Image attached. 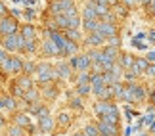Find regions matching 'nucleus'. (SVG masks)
I'll use <instances>...</instances> for the list:
<instances>
[{"label":"nucleus","instance_id":"nucleus-1","mask_svg":"<svg viewBox=\"0 0 155 136\" xmlns=\"http://www.w3.org/2000/svg\"><path fill=\"white\" fill-rule=\"evenodd\" d=\"M25 44H27V40H25V37H19V35H6L4 37V42H2V46L6 50H23L25 48Z\"/></svg>","mask_w":155,"mask_h":136},{"label":"nucleus","instance_id":"nucleus-2","mask_svg":"<svg viewBox=\"0 0 155 136\" xmlns=\"http://www.w3.org/2000/svg\"><path fill=\"white\" fill-rule=\"evenodd\" d=\"M90 60L92 58L90 56H77V58H73V60H71V65H73L77 71H86L88 69V65H90Z\"/></svg>","mask_w":155,"mask_h":136},{"label":"nucleus","instance_id":"nucleus-3","mask_svg":"<svg viewBox=\"0 0 155 136\" xmlns=\"http://www.w3.org/2000/svg\"><path fill=\"white\" fill-rule=\"evenodd\" d=\"M105 85H107V82H105V77H104V75H100V73H96V75L92 77V90L96 92L98 96H100V94H102V92L105 90V88H107Z\"/></svg>","mask_w":155,"mask_h":136},{"label":"nucleus","instance_id":"nucleus-4","mask_svg":"<svg viewBox=\"0 0 155 136\" xmlns=\"http://www.w3.org/2000/svg\"><path fill=\"white\" fill-rule=\"evenodd\" d=\"M42 50H44L46 56H59V54H61V52H59V48H58V44L54 42L52 38L46 40V42L42 44Z\"/></svg>","mask_w":155,"mask_h":136},{"label":"nucleus","instance_id":"nucleus-5","mask_svg":"<svg viewBox=\"0 0 155 136\" xmlns=\"http://www.w3.org/2000/svg\"><path fill=\"white\" fill-rule=\"evenodd\" d=\"M0 29H2V35H4V37H6V35H14L15 33V21L14 19H8V17H2V27H0Z\"/></svg>","mask_w":155,"mask_h":136},{"label":"nucleus","instance_id":"nucleus-6","mask_svg":"<svg viewBox=\"0 0 155 136\" xmlns=\"http://www.w3.org/2000/svg\"><path fill=\"white\" fill-rule=\"evenodd\" d=\"M100 132L102 134H105V136H115L117 134V128H115V125H113V123H107V121H100Z\"/></svg>","mask_w":155,"mask_h":136},{"label":"nucleus","instance_id":"nucleus-7","mask_svg":"<svg viewBox=\"0 0 155 136\" xmlns=\"http://www.w3.org/2000/svg\"><path fill=\"white\" fill-rule=\"evenodd\" d=\"M100 33L104 35V37H115V25L109 21H102L100 23V29H98Z\"/></svg>","mask_w":155,"mask_h":136},{"label":"nucleus","instance_id":"nucleus-8","mask_svg":"<svg viewBox=\"0 0 155 136\" xmlns=\"http://www.w3.org/2000/svg\"><path fill=\"white\" fill-rule=\"evenodd\" d=\"M117 108H115V105H111V104H107L105 102V100H102V102H98L96 104V111H98V113L100 115H107V113H111V111H115Z\"/></svg>","mask_w":155,"mask_h":136},{"label":"nucleus","instance_id":"nucleus-9","mask_svg":"<svg viewBox=\"0 0 155 136\" xmlns=\"http://www.w3.org/2000/svg\"><path fill=\"white\" fill-rule=\"evenodd\" d=\"M50 38L58 44V48H59V52H61V56H63L65 54V42H67V38H63L59 33H54V31L50 33Z\"/></svg>","mask_w":155,"mask_h":136},{"label":"nucleus","instance_id":"nucleus-10","mask_svg":"<svg viewBox=\"0 0 155 136\" xmlns=\"http://www.w3.org/2000/svg\"><path fill=\"white\" fill-rule=\"evenodd\" d=\"M84 19H98V12H96V4L94 2H88L84 6Z\"/></svg>","mask_w":155,"mask_h":136},{"label":"nucleus","instance_id":"nucleus-11","mask_svg":"<svg viewBox=\"0 0 155 136\" xmlns=\"http://www.w3.org/2000/svg\"><path fill=\"white\" fill-rule=\"evenodd\" d=\"M147 58L144 60V58H142V60H134V65L130 67V71H132V73H142V71H147Z\"/></svg>","mask_w":155,"mask_h":136},{"label":"nucleus","instance_id":"nucleus-12","mask_svg":"<svg viewBox=\"0 0 155 136\" xmlns=\"http://www.w3.org/2000/svg\"><path fill=\"white\" fill-rule=\"evenodd\" d=\"M104 35L102 33H100V31H94V33H90V35H88V38H86V42L88 44H92V46H98V44H102L104 42Z\"/></svg>","mask_w":155,"mask_h":136},{"label":"nucleus","instance_id":"nucleus-13","mask_svg":"<svg viewBox=\"0 0 155 136\" xmlns=\"http://www.w3.org/2000/svg\"><path fill=\"white\" fill-rule=\"evenodd\" d=\"M38 123H40V131L42 132H50L52 128H54V119L48 115V117H42V119H38Z\"/></svg>","mask_w":155,"mask_h":136},{"label":"nucleus","instance_id":"nucleus-14","mask_svg":"<svg viewBox=\"0 0 155 136\" xmlns=\"http://www.w3.org/2000/svg\"><path fill=\"white\" fill-rule=\"evenodd\" d=\"M84 29L88 33H94L100 29V21L98 19H84Z\"/></svg>","mask_w":155,"mask_h":136},{"label":"nucleus","instance_id":"nucleus-15","mask_svg":"<svg viewBox=\"0 0 155 136\" xmlns=\"http://www.w3.org/2000/svg\"><path fill=\"white\" fill-rule=\"evenodd\" d=\"M65 54H67V56L77 54V44H75V40L67 38V42H65Z\"/></svg>","mask_w":155,"mask_h":136},{"label":"nucleus","instance_id":"nucleus-16","mask_svg":"<svg viewBox=\"0 0 155 136\" xmlns=\"http://www.w3.org/2000/svg\"><path fill=\"white\" fill-rule=\"evenodd\" d=\"M104 54H105L107 60L115 61V58H117V46H107V48L104 50Z\"/></svg>","mask_w":155,"mask_h":136},{"label":"nucleus","instance_id":"nucleus-17","mask_svg":"<svg viewBox=\"0 0 155 136\" xmlns=\"http://www.w3.org/2000/svg\"><path fill=\"white\" fill-rule=\"evenodd\" d=\"M14 100H12V98H8V96H4L2 98V111H4V113H6V111H8V109H14Z\"/></svg>","mask_w":155,"mask_h":136},{"label":"nucleus","instance_id":"nucleus-18","mask_svg":"<svg viewBox=\"0 0 155 136\" xmlns=\"http://www.w3.org/2000/svg\"><path fill=\"white\" fill-rule=\"evenodd\" d=\"M92 81H88V82H79V94H82V96H84V94H88L92 90Z\"/></svg>","mask_w":155,"mask_h":136},{"label":"nucleus","instance_id":"nucleus-19","mask_svg":"<svg viewBox=\"0 0 155 136\" xmlns=\"http://www.w3.org/2000/svg\"><path fill=\"white\" fill-rule=\"evenodd\" d=\"M100 127H94V125H88L86 131H84V136H100Z\"/></svg>","mask_w":155,"mask_h":136},{"label":"nucleus","instance_id":"nucleus-20","mask_svg":"<svg viewBox=\"0 0 155 136\" xmlns=\"http://www.w3.org/2000/svg\"><path fill=\"white\" fill-rule=\"evenodd\" d=\"M23 37H25V40H33L35 38V31H33V27L31 25H25V27H23Z\"/></svg>","mask_w":155,"mask_h":136},{"label":"nucleus","instance_id":"nucleus-21","mask_svg":"<svg viewBox=\"0 0 155 136\" xmlns=\"http://www.w3.org/2000/svg\"><path fill=\"white\" fill-rule=\"evenodd\" d=\"M29 88H31V81H29V79H21L19 81V92L25 94V90H29Z\"/></svg>","mask_w":155,"mask_h":136},{"label":"nucleus","instance_id":"nucleus-22","mask_svg":"<svg viewBox=\"0 0 155 136\" xmlns=\"http://www.w3.org/2000/svg\"><path fill=\"white\" fill-rule=\"evenodd\" d=\"M58 71H59V77H69V71H71V67L67 65V63H61V65L58 67Z\"/></svg>","mask_w":155,"mask_h":136},{"label":"nucleus","instance_id":"nucleus-23","mask_svg":"<svg viewBox=\"0 0 155 136\" xmlns=\"http://www.w3.org/2000/svg\"><path fill=\"white\" fill-rule=\"evenodd\" d=\"M128 88L132 90V94H134V98H136V100H142V98H144V92H142V88H140V86H128Z\"/></svg>","mask_w":155,"mask_h":136},{"label":"nucleus","instance_id":"nucleus-24","mask_svg":"<svg viewBox=\"0 0 155 136\" xmlns=\"http://www.w3.org/2000/svg\"><path fill=\"white\" fill-rule=\"evenodd\" d=\"M67 38H71V40H79V38H81V33L77 31V29H67Z\"/></svg>","mask_w":155,"mask_h":136},{"label":"nucleus","instance_id":"nucleus-25","mask_svg":"<svg viewBox=\"0 0 155 136\" xmlns=\"http://www.w3.org/2000/svg\"><path fill=\"white\" fill-rule=\"evenodd\" d=\"M79 25H81V19L77 15H71L69 17V29H77Z\"/></svg>","mask_w":155,"mask_h":136},{"label":"nucleus","instance_id":"nucleus-26","mask_svg":"<svg viewBox=\"0 0 155 136\" xmlns=\"http://www.w3.org/2000/svg\"><path fill=\"white\" fill-rule=\"evenodd\" d=\"M134 65V60H132V58H130V56H123V67H132Z\"/></svg>","mask_w":155,"mask_h":136},{"label":"nucleus","instance_id":"nucleus-27","mask_svg":"<svg viewBox=\"0 0 155 136\" xmlns=\"http://www.w3.org/2000/svg\"><path fill=\"white\" fill-rule=\"evenodd\" d=\"M23 65H25V63H21L17 58H14V73H19V71H23Z\"/></svg>","mask_w":155,"mask_h":136},{"label":"nucleus","instance_id":"nucleus-28","mask_svg":"<svg viewBox=\"0 0 155 136\" xmlns=\"http://www.w3.org/2000/svg\"><path fill=\"white\" fill-rule=\"evenodd\" d=\"M8 132H10V136H23V134H21V127H19V125H17V127H12Z\"/></svg>","mask_w":155,"mask_h":136},{"label":"nucleus","instance_id":"nucleus-29","mask_svg":"<svg viewBox=\"0 0 155 136\" xmlns=\"http://www.w3.org/2000/svg\"><path fill=\"white\" fill-rule=\"evenodd\" d=\"M17 125H19V127H27L29 125V119H27L25 115H17Z\"/></svg>","mask_w":155,"mask_h":136},{"label":"nucleus","instance_id":"nucleus-30","mask_svg":"<svg viewBox=\"0 0 155 136\" xmlns=\"http://www.w3.org/2000/svg\"><path fill=\"white\" fill-rule=\"evenodd\" d=\"M23 98H25V100H27V102H33V100H35V98H37V92H35V90H31V92H27V94H23Z\"/></svg>","mask_w":155,"mask_h":136},{"label":"nucleus","instance_id":"nucleus-31","mask_svg":"<svg viewBox=\"0 0 155 136\" xmlns=\"http://www.w3.org/2000/svg\"><path fill=\"white\" fill-rule=\"evenodd\" d=\"M37 113H38V119H42V117H48V109L40 108V109H37Z\"/></svg>","mask_w":155,"mask_h":136},{"label":"nucleus","instance_id":"nucleus-32","mask_svg":"<svg viewBox=\"0 0 155 136\" xmlns=\"http://www.w3.org/2000/svg\"><path fill=\"white\" fill-rule=\"evenodd\" d=\"M59 123H61V125H67V123H69L67 113H61V115H59Z\"/></svg>","mask_w":155,"mask_h":136},{"label":"nucleus","instance_id":"nucleus-33","mask_svg":"<svg viewBox=\"0 0 155 136\" xmlns=\"http://www.w3.org/2000/svg\"><path fill=\"white\" fill-rule=\"evenodd\" d=\"M35 40V38H33ZM33 40H27V44H25V48L29 50V52H33L35 50V42H33Z\"/></svg>","mask_w":155,"mask_h":136},{"label":"nucleus","instance_id":"nucleus-34","mask_svg":"<svg viewBox=\"0 0 155 136\" xmlns=\"http://www.w3.org/2000/svg\"><path fill=\"white\" fill-rule=\"evenodd\" d=\"M23 69H25V71H29V73H31V71H33V69H37V67H35L33 63H29V61H27L25 65H23Z\"/></svg>","mask_w":155,"mask_h":136},{"label":"nucleus","instance_id":"nucleus-35","mask_svg":"<svg viewBox=\"0 0 155 136\" xmlns=\"http://www.w3.org/2000/svg\"><path fill=\"white\" fill-rule=\"evenodd\" d=\"M109 42H111V46H119V38L117 37H109Z\"/></svg>","mask_w":155,"mask_h":136},{"label":"nucleus","instance_id":"nucleus-36","mask_svg":"<svg viewBox=\"0 0 155 136\" xmlns=\"http://www.w3.org/2000/svg\"><path fill=\"white\" fill-rule=\"evenodd\" d=\"M150 77H155V65H151V67H147V71H146Z\"/></svg>","mask_w":155,"mask_h":136},{"label":"nucleus","instance_id":"nucleus-37","mask_svg":"<svg viewBox=\"0 0 155 136\" xmlns=\"http://www.w3.org/2000/svg\"><path fill=\"white\" fill-rule=\"evenodd\" d=\"M147 60H150V61H155V52H150V54H147Z\"/></svg>","mask_w":155,"mask_h":136},{"label":"nucleus","instance_id":"nucleus-38","mask_svg":"<svg viewBox=\"0 0 155 136\" xmlns=\"http://www.w3.org/2000/svg\"><path fill=\"white\" fill-rule=\"evenodd\" d=\"M94 4H107V0H92Z\"/></svg>","mask_w":155,"mask_h":136},{"label":"nucleus","instance_id":"nucleus-39","mask_svg":"<svg viewBox=\"0 0 155 136\" xmlns=\"http://www.w3.org/2000/svg\"><path fill=\"white\" fill-rule=\"evenodd\" d=\"M150 38H151V40H155V31H153V33H150Z\"/></svg>","mask_w":155,"mask_h":136},{"label":"nucleus","instance_id":"nucleus-40","mask_svg":"<svg viewBox=\"0 0 155 136\" xmlns=\"http://www.w3.org/2000/svg\"><path fill=\"white\" fill-rule=\"evenodd\" d=\"M151 10L155 12V0H151Z\"/></svg>","mask_w":155,"mask_h":136},{"label":"nucleus","instance_id":"nucleus-41","mask_svg":"<svg viewBox=\"0 0 155 136\" xmlns=\"http://www.w3.org/2000/svg\"><path fill=\"white\" fill-rule=\"evenodd\" d=\"M136 2H144V0H136Z\"/></svg>","mask_w":155,"mask_h":136},{"label":"nucleus","instance_id":"nucleus-42","mask_svg":"<svg viewBox=\"0 0 155 136\" xmlns=\"http://www.w3.org/2000/svg\"><path fill=\"white\" fill-rule=\"evenodd\" d=\"M153 102H155V96H153Z\"/></svg>","mask_w":155,"mask_h":136}]
</instances>
